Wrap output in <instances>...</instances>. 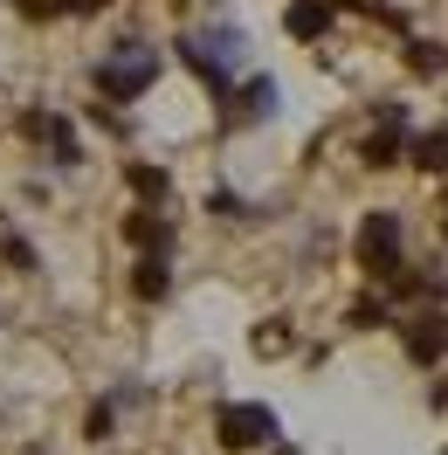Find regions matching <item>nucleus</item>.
Returning a JSON list of instances; mask_svg holds the SVG:
<instances>
[{
	"mask_svg": "<svg viewBox=\"0 0 448 455\" xmlns=\"http://www.w3.org/2000/svg\"><path fill=\"white\" fill-rule=\"evenodd\" d=\"M180 56H187V69H194L214 97H228V90H235V62H242V35H235V28L187 35V42H180Z\"/></svg>",
	"mask_w": 448,
	"mask_h": 455,
	"instance_id": "1",
	"label": "nucleus"
},
{
	"mask_svg": "<svg viewBox=\"0 0 448 455\" xmlns=\"http://www.w3.org/2000/svg\"><path fill=\"white\" fill-rule=\"evenodd\" d=\"M90 76H97V90L111 104H139V90H152V76H159V56L145 42H117V56H104Z\"/></svg>",
	"mask_w": 448,
	"mask_h": 455,
	"instance_id": "2",
	"label": "nucleus"
},
{
	"mask_svg": "<svg viewBox=\"0 0 448 455\" xmlns=\"http://www.w3.org/2000/svg\"><path fill=\"white\" fill-rule=\"evenodd\" d=\"M400 242H407V235H400V214H387V207L365 214V221H359V269H365V276H380V283L400 276Z\"/></svg>",
	"mask_w": 448,
	"mask_h": 455,
	"instance_id": "3",
	"label": "nucleus"
},
{
	"mask_svg": "<svg viewBox=\"0 0 448 455\" xmlns=\"http://www.w3.org/2000/svg\"><path fill=\"white\" fill-rule=\"evenodd\" d=\"M214 435H221V449H262L269 435H276V414L269 407H255V400H228L221 414H214Z\"/></svg>",
	"mask_w": 448,
	"mask_h": 455,
	"instance_id": "4",
	"label": "nucleus"
},
{
	"mask_svg": "<svg viewBox=\"0 0 448 455\" xmlns=\"http://www.w3.org/2000/svg\"><path fill=\"white\" fill-rule=\"evenodd\" d=\"M400 152H407V111L400 104H380V132L359 145L365 166H400Z\"/></svg>",
	"mask_w": 448,
	"mask_h": 455,
	"instance_id": "5",
	"label": "nucleus"
},
{
	"mask_svg": "<svg viewBox=\"0 0 448 455\" xmlns=\"http://www.w3.org/2000/svg\"><path fill=\"white\" fill-rule=\"evenodd\" d=\"M407 359H414V366H435V359H448V311H420V317H407Z\"/></svg>",
	"mask_w": 448,
	"mask_h": 455,
	"instance_id": "6",
	"label": "nucleus"
},
{
	"mask_svg": "<svg viewBox=\"0 0 448 455\" xmlns=\"http://www.w3.org/2000/svg\"><path fill=\"white\" fill-rule=\"evenodd\" d=\"M283 28L297 35V42H317V35L332 28V7H324V0H290V14H283Z\"/></svg>",
	"mask_w": 448,
	"mask_h": 455,
	"instance_id": "7",
	"label": "nucleus"
},
{
	"mask_svg": "<svg viewBox=\"0 0 448 455\" xmlns=\"http://www.w3.org/2000/svg\"><path fill=\"white\" fill-rule=\"evenodd\" d=\"M124 235H132V249H139V256H166V249H172V228L159 221V214H132Z\"/></svg>",
	"mask_w": 448,
	"mask_h": 455,
	"instance_id": "8",
	"label": "nucleus"
},
{
	"mask_svg": "<svg viewBox=\"0 0 448 455\" xmlns=\"http://www.w3.org/2000/svg\"><path fill=\"white\" fill-rule=\"evenodd\" d=\"M407 159H414L420 172H448V124H435V132L407 139Z\"/></svg>",
	"mask_w": 448,
	"mask_h": 455,
	"instance_id": "9",
	"label": "nucleus"
},
{
	"mask_svg": "<svg viewBox=\"0 0 448 455\" xmlns=\"http://www.w3.org/2000/svg\"><path fill=\"white\" fill-rule=\"evenodd\" d=\"M166 290H172V276H166V256H139V269H132V297L159 304Z\"/></svg>",
	"mask_w": 448,
	"mask_h": 455,
	"instance_id": "10",
	"label": "nucleus"
},
{
	"mask_svg": "<svg viewBox=\"0 0 448 455\" xmlns=\"http://www.w3.org/2000/svg\"><path fill=\"white\" fill-rule=\"evenodd\" d=\"M235 104H242V111H235V117H269V111H276V84H269V76H255V84L242 90Z\"/></svg>",
	"mask_w": 448,
	"mask_h": 455,
	"instance_id": "11",
	"label": "nucleus"
},
{
	"mask_svg": "<svg viewBox=\"0 0 448 455\" xmlns=\"http://www.w3.org/2000/svg\"><path fill=\"white\" fill-rule=\"evenodd\" d=\"M124 180H132V194H145V200H159V194H166V172H159V166H139V159L124 166Z\"/></svg>",
	"mask_w": 448,
	"mask_h": 455,
	"instance_id": "12",
	"label": "nucleus"
},
{
	"mask_svg": "<svg viewBox=\"0 0 448 455\" xmlns=\"http://www.w3.org/2000/svg\"><path fill=\"white\" fill-rule=\"evenodd\" d=\"M407 62H414L420 76H435V69H448V49L442 42H407Z\"/></svg>",
	"mask_w": 448,
	"mask_h": 455,
	"instance_id": "13",
	"label": "nucleus"
},
{
	"mask_svg": "<svg viewBox=\"0 0 448 455\" xmlns=\"http://www.w3.org/2000/svg\"><path fill=\"white\" fill-rule=\"evenodd\" d=\"M352 324H359V331H372V324H387V304H372V297H365V304H352Z\"/></svg>",
	"mask_w": 448,
	"mask_h": 455,
	"instance_id": "14",
	"label": "nucleus"
},
{
	"mask_svg": "<svg viewBox=\"0 0 448 455\" xmlns=\"http://www.w3.org/2000/svg\"><path fill=\"white\" fill-rule=\"evenodd\" d=\"M283 345H290V331H283V317H276V324H262V331H255V352H283Z\"/></svg>",
	"mask_w": 448,
	"mask_h": 455,
	"instance_id": "15",
	"label": "nucleus"
},
{
	"mask_svg": "<svg viewBox=\"0 0 448 455\" xmlns=\"http://www.w3.org/2000/svg\"><path fill=\"white\" fill-rule=\"evenodd\" d=\"M345 7H380V0H345Z\"/></svg>",
	"mask_w": 448,
	"mask_h": 455,
	"instance_id": "16",
	"label": "nucleus"
}]
</instances>
